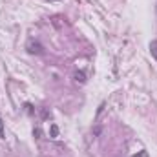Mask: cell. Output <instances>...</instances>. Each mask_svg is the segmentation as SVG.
<instances>
[{"mask_svg": "<svg viewBox=\"0 0 157 157\" xmlns=\"http://www.w3.org/2000/svg\"><path fill=\"white\" fill-rule=\"evenodd\" d=\"M28 51H29V53H42V46H40L39 42L33 44V40H31V42L28 44Z\"/></svg>", "mask_w": 157, "mask_h": 157, "instance_id": "cell-1", "label": "cell"}, {"mask_svg": "<svg viewBox=\"0 0 157 157\" xmlns=\"http://www.w3.org/2000/svg\"><path fill=\"white\" fill-rule=\"evenodd\" d=\"M150 51H152V57L157 60V40H152L150 42Z\"/></svg>", "mask_w": 157, "mask_h": 157, "instance_id": "cell-2", "label": "cell"}, {"mask_svg": "<svg viewBox=\"0 0 157 157\" xmlns=\"http://www.w3.org/2000/svg\"><path fill=\"white\" fill-rule=\"evenodd\" d=\"M6 133H4V122H2V117H0V139H4Z\"/></svg>", "mask_w": 157, "mask_h": 157, "instance_id": "cell-3", "label": "cell"}, {"mask_svg": "<svg viewBox=\"0 0 157 157\" xmlns=\"http://www.w3.org/2000/svg\"><path fill=\"white\" fill-rule=\"evenodd\" d=\"M132 157H148V154H146V152H139L137 155H132Z\"/></svg>", "mask_w": 157, "mask_h": 157, "instance_id": "cell-4", "label": "cell"}]
</instances>
